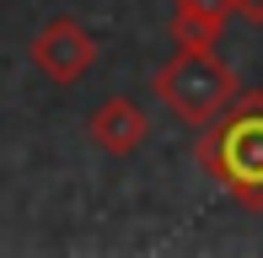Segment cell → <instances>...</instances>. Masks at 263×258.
Here are the masks:
<instances>
[{
    "label": "cell",
    "mask_w": 263,
    "mask_h": 258,
    "mask_svg": "<svg viewBox=\"0 0 263 258\" xmlns=\"http://www.w3.org/2000/svg\"><path fill=\"white\" fill-rule=\"evenodd\" d=\"M231 0H177L172 6V43L177 49H199V43H220L226 22H231Z\"/></svg>",
    "instance_id": "obj_5"
},
{
    "label": "cell",
    "mask_w": 263,
    "mask_h": 258,
    "mask_svg": "<svg viewBox=\"0 0 263 258\" xmlns=\"http://www.w3.org/2000/svg\"><path fill=\"white\" fill-rule=\"evenodd\" d=\"M231 11L247 22V27H263V0H231Z\"/></svg>",
    "instance_id": "obj_6"
},
{
    "label": "cell",
    "mask_w": 263,
    "mask_h": 258,
    "mask_svg": "<svg viewBox=\"0 0 263 258\" xmlns=\"http://www.w3.org/2000/svg\"><path fill=\"white\" fill-rule=\"evenodd\" d=\"M86 135H91V145L107 151V156H135L140 145L151 140V119H145V108H140L135 97H107L91 108V119H86Z\"/></svg>",
    "instance_id": "obj_4"
},
{
    "label": "cell",
    "mask_w": 263,
    "mask_h": 258,
    "mask_svg": "<svg viewBox=\"0 0 263 258\" xmlns=\"http://www.w3.org/2000/svg\"><path fill=\"white\" fill-rule=\"evenodd\" d=\"M156 97H161V108L172 113L177 124L210 129L236 97H242V81H236V70L226 65L220 54H215V43H199V49H177L172 60L156 70Z\"/></svg>",
    "instance_id": "obj_2"
},
{
    "label": "cell",
    "mask_w": 263,
    "mask_h": 258,
    "mask_svg": "<svg viewBox=\"0 0 263 258\" xmlns=\"http://www.w3.org/2000/svg\"><path fill=\"white\" fill-rule=\"evenodd\" d=\"M199 167L242 210H263V91H242L199 135Z\"/></svg>",
    "instance_id": "obj_1"
},
{
    "label": "cell",
    "mask_w": 263,
    "mask_h": 258,
    "mask_svg": "<svg viewBox=\"0 0 263 258\" xmlns=\"http://www.w3.org/2000/svg\"><path fill=\"white\" fill-rule=\"evenodd\" d=\"M27 54L54 86H76V81L91 76V65H97V38H91V27H81L76 16H54V22L38 27V38L27 43Z\"/></svg>",
    "instance_id": "obj_3"
}]
</instances>
